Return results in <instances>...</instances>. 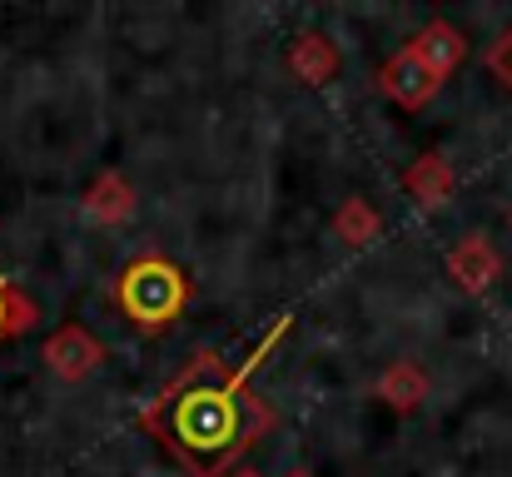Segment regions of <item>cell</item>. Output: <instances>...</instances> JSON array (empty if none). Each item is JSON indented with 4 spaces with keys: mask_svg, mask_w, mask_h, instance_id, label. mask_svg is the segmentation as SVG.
I'll list each match as a JSON object with an SVG mask.
<instances>
[{
    "mask_svg": "<svg viewBox=\"0 0 512 477\" xmlns=\"http://www.w3.org/2000/svg\"><path fill=\"white\" fill-rule=\"evenodd\" d=\"M284 328H289V318H279L274 333L239 368H229L219 353H199L145 408V418H140L145 433H155L189 477H229V468L264 433V423H274V413L249 398V373L279 343Z\"/></svg>",
    "mask_w": 512,
    "mask_h": 477,
    "instance_id": "1",
    "label": "cell"
},
{
    "mask_svg": "<svg viewBox=\"0 0 512 477\" xmlns=\"http://www.w3.org/2000/svg\"><path fill=\"white\" fill-rule=\"evenodd\" d=\"M189 299H194L189 274L174 259H165V254H140L115 279V309L130 318L140 333L174 328V318L189 309Z\"/></svg>",
    "mask_w": 512,
    "mask_h": 477,
    "instance_id": "2",
    "label": "cell"
},
{
    "mask_svg": "<svg viewBox=\"0 0 512 477\" xmlns=\"http://www.w3.org/2000/svg\"><path fill=\"white\" fill-rule=\"evenodd\" d=\"M438 85H443V80H438V75H433V70H428V65H423V60L408 50V45H403V50H398V55H393L383 70H378V90H383L393 105H403V110L428 105V100L438 95Z\"/></svg>",
    "mask_w": 512,
    "mask_h": 477,
    "instance_id": "3",
    "label": "cell"
},
{
    "mask_svg": "<svg viewBox=\"0 0 512 477\" xmlns=\"http://www.w3.org/2000/svg\"><path fill=\"white\" fill-rule=\"evenodd\" d=\"M100 358H105L100 338H95L90 328H80V323H65V328L50 333V343H45V363H50V373H60L65 383L90 378V373L100 368Z\"/></svg>",
    "mask_w": 512,
    "mask_h": 477,
    "instance_id": "4",
    "label": "cell"
},
{
    "mask_svg": "<svg viewBox=\"0 0 512 477\" xmlns=\"http://www.w3.org/2000/svg\"><path fill=\"white\" fill-rule=\"evenodd\" d=\"M408 50L438 75V80H448L458 65H463V55H468V40H463V30L458 25H448V20H428L413 40H408Z\"/></svg>",
    "mask_w": 512,
    "mask_h": 477,
    "instance_id": "5",
    "label": "cell"
},
{
    "mask_svg": "<svg viewBox=\"0 0 512 477\" xmlns=\"http://www.w3.org/2000/svg\"><path fill=\"white\" fill-rule=\"evenodd\" d=\"M448 269H453V279H458L468 294H483V289L498 279V249L488 244V234H463L458 249L448 254Z\"/></svg>",
    "mask_w": 512,
    "mask_h": 477,
    "instance_id": "6",
    "label": "cell"
},
{
    "mask_svg": "<svg viewBox=\"0 0 512 477\" xmlns=\"http://www.w3.org/2000/svg\"><path fill=\"white\" fill-rule=\"evenodd\" d=\"M85 214L100 224H125L135 214V189L125 184V174H100L95 189L85 194Z\"/></svg>",
    "mask_w": 512,
    "mask_h": 477,
    "instance_id": "7",
    "label": "cell"
},
{
    "mask_svg": "<svg viewBox=\"0 0 512 477\" xmlns=\"http://www.w3.org/2000/svg\"><path fill=\"white\" fill-rule=\"evenodd\" d=\"M289 70L304 80V85H324L334 70H339V50L324 40V35H299L289 45Z\"/></svg>",
    "mask_w": 512,
    "mask_h": 477,
    "instance_id": "8",
    "label": "cell"
},
{
    "mask_svg": "<svg viewBox=\"0 0 512 477\" xmlns=\"http://www.w3.org/2000/svg\"><path fill=\"white\" fill-rule=\"evenodd\" d=\"M403 184H408V194H413L418 204H443V199L453 194V169H448L443 155H423L403 174Z\"/></svg>",
    "mask_w": 512,
    "mask_h": 477,
    "instance_id": "9",
    "label": "cell"
},
{
    "mask_svg": "<svg viewBox=\"0 0 512 477\" xmlns=\"http://www.w3.org/2000/svg\"><path fill=\"white\" fill-rule=\"evenodd\" d=\"M378 398L398 413H413L423 398H428V378L413 368V363H393L383 378H378Z\"/></svg>",
    "mask_w": 512,
    "mask_h": 477,
    "instance_id": "10",
    "label": "cell"
},
{
    "mask_svg": "<svg viewBox=\"0 0 512 477\" xmlns=\"http://www.w3.org/2000/svg\"><path fill=\"white\" fill-rule=\"evenodd\" d=\"M334 229H339L348 244H368V239L378 234V214H373L368 199H348L339 209V219H334Z\"/></svg>",
    "mask_w": 512,
    "mask_h": 477,
    "instance_id": "11",
    "label": "cell"
},
{
    "mask_svg": "<svg viewBox=\"0 0 512 477\" xmlns=\"http://www.w3.org/2000/svg\"><path fill=\"white\" fill-rule=\"evenodd\" d=\"M30 323H35V304L20 299V294L0 279V338H10V333H20V328H30Z\"/></svg>",
    "mask_w": 512,
    "mask_h": 477,
    "instance_id": "12",
    "label": "cell"
},
{
    "mask_svg": "<svg viewBox=\"0 0 512 477\" xmlns=\"http://www.w3.org/2000/svg\"><path fill=\"white\" fill-rule=\"evenodd\" d=\"M488 70H493V80H498L503 90H512V25L493 40V50H488Z\"/></svg>",
    "mask_w": 512,
    "mask_h": 477,
    "instance_id": "13",
    "label": "cell"
},
{
    "mask_svg": "<svg viewBox=\"0 0 512 477\" xmlns=\"http://www.w3.org/2000/svg\"><path fill=\"white\" fill-rule=\"evenodd\" d=\"M229 477H259V473H229Z\"/></svg>",
    "mask_w": 512,
    "mask_h": 477,
    "instance_id": "14",
    "label": "cell"
},
{
    "mask_svg": "<svg viewBox=\"0 0 512 477\" xmlns=\"http://www.w3.org/2000/svg\"><path fill=\"white\" fill-rule=\"evenodd\" d=\"M289 477H314V473H289Z\"/></svg>",
    "mask_w": 512,
    "mask_h": 477,
    "instance_id": "15",
    "label": "cell"
}]
</instances>
